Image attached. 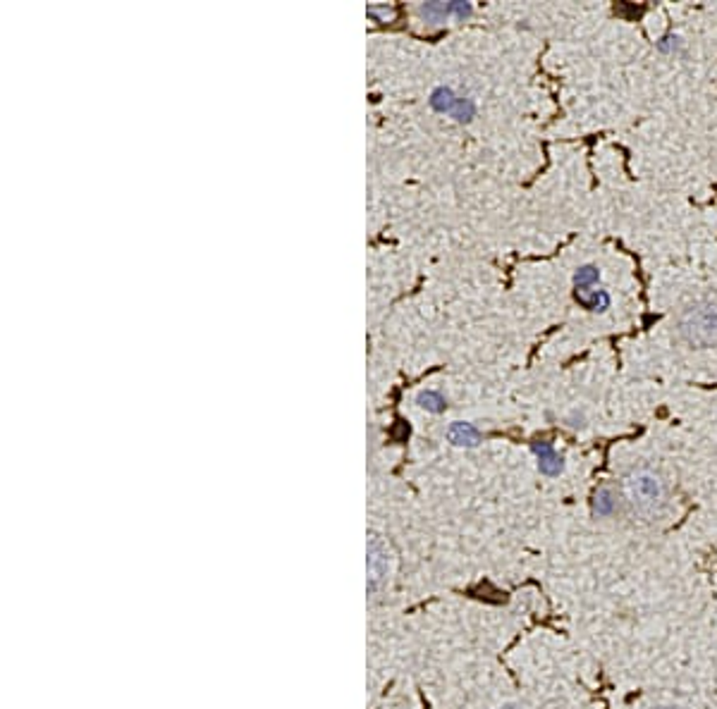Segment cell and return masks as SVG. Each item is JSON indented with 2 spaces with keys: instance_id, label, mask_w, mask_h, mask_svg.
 <instances>
[{
  "instance_id": "6da1fadb",
  "label": "cell",
  "mask_w": 717,
  "mask_h": 709,
  "mask_svg": "<svg viewBox=\"0 0 717 709\" xmlns=\"http://www.w3.org/2000/svg\"><path fill=\"white\" fill-rule=\"evenodd\" d=\"M622 494L631 511L643 520L660 518L670 504V485L655 466L648 464H638L624 473Z\"/></svg>"
},
{
  "instance_id": "7a4b0ae2",
  "label": "cell",
  "mask_w": 717,
  "mask_h": 709,
  "mask_svg": "<svg viewBox=\"0 0 717 709\" xmlns=\"http://www.w3.org/2000/svg\"><path fill=\"white\" fill-rule=\"evenodd\" d=\"M677 335L694 349L717 347V301H696L677 318Z\"/></svg>"
},
{
  "instance_id": "3957f363",
  "label": "cell",
  "mask_w": 717,
  "mask_h": 709,
  "mask_svg": "<svg viewBox=\"0 0 717 709\" xmlns=\"http://www.w3.org/2000/svg\"><path fill=\"white\" fill-rule=\"evenodd\" d=\"M390 580V551L378 535L369 542V595L378 597Z\"/></svg>"
},
{
  "instance_id": "277c9868",
  "label": "cell",
  "mask_w": 717,
  "mask_h": 709,
  "mask_svg": "<svg viewBox=\"0 0 717 709\" xmlns=\"http://www.w3.org/2000/svg\"><path fill=\"white\" fill-rule=\"evenodd\" d=\"M533 452L538 454V468L545 473V475H559L564 468L562 456L557 454L555 447L550 442H535Z\"/></svg>"
},
{
  "instance_id": "5b68a950",
  "label": "cell",
  "mask_w": 717,
  "mask_h": 709,
  "mask_svg": "<svg viewBox=\"0 0 717 709\" xmlns=\"http://www.w3.org/2000/svg\"><path fill=\"white\" fill-rule=\"evenodd\" d=\"M590 506H593V513H595V516H600V518L612 516L614 509H617V494H614V490H612V487L602 485V487L595 490Z\"/></svg>"
},
{
  "instance_id": "8992f818",
  "label": "cell",
  "mask_w": 717,
  "mask_h": 709,
  "mask_svg": "<svg viewBox=\"0 0 717 709\" xmlns=\"http://www.w3.org/2000/svg\"><path fill=\"white\" fill-rule=\"evenodd\" d=\"M576 299L578 304H583L590 311H605L610 306V294L605 289H576Z\"/></svg>"
},
{
  "instance_id": "52a82bcc",
  "label": "cell",
  "mask_w": 717,
  "mask_h": 709,
  "mask_svg": "<svg viewBox=\"0 0 717 709\" xmlns=\"http://www.w3.org/2000/svg\"><path fill=\"white\" fill-rule=\"evenodd\" d=\"M450 440L455 442V445H478V430H476L474 426H469V423H455V426L450 428Z\"/></svg>"
},
{
  "instance_id": "ba28073f",
  "label": "cell",
  "mask_w": 717,
  "mask_h": 709,
  "mask_svg": "<svg viewBox=\"0 0 717 709\" xmlns=\"http://www.w3.org/2000/svg\"><path fill=\"white\" fill-rule=\"evenodd\" d=\"M455 103H457V96L452 94V89H445V87L436 89V91H433V96H431V106L436 108V110H440V113H452Z\"/></svg>"
},
{
  "instance_id": "9c48e42d",
  "label": "cell",
  "mask_w": 717,
  "mask_h": 709,
  "mask_svg": "<svg viewBox=\"0 0 717 709\" xmlns=\"http://www.w3.org/2000/svg\"><path fill=\"white\" fill-rule=\"evenodd\" d=\"M600 280V272L595 265H581V268L576 270V275H574V282H576V289H590V287H595Z\"/></svg>"
},
{
  "instance_id": "30bf717a",
  "label": "cell",
  "mask_w": 717,
  "mask_h": 709,
  "mask_svg": "<svg viewBox=\"0 0 717 709\" xmlns=\"http://www.w3.org/2000/svg\"><path fill=\"white\" fill-rule=\"evenodd\" d=\"M419 404L424 406V409H429V411H436V414H438V411H443V409H445V399L440 397V392H433V390H429V392L421 394V397H419Z\"/></svg>"
},
{
  "instance_id": "8fae6325",
  "label": "cell",
  "mask_w": 717,
  "mask_h": 709,
  "mask_svg": "<svg viewBox=\"0 0 717 709\" xmlns=\"http://www.w3.org/2000/svg\"><path fill=\"white\" fill-rule=\"evenodd\" d=\"M450 115H455L459 122H464V120H471V115H474V103L469 101V98H457L455 103V108H452V113Z\"/></svg>"
},
{
  "instance_id": "7c38bea8",
  "label": "cell",
  "mask_w": 717,
  "mask_h": 709,
  "mask_svg": "<svg viewBox=\"0 0 717 709\" xmlns=\"http://www.w3.org/2000/svg\"><path fill=\"white\" fill-rule=\"evenodd\" d=\"M658 48L662 53H677L679 48H682V39H677V36H665L662 41H658Z\"/></svg>"
},
{
  "instance_id": "4fadbf2b",
  "label": "cell",
  "mask_w": 717,
  "mask_h": 709,
  "mask_svg": "<svg viewBox=\"0 0 717 709\" xmlns=\"http://www.w3.org/2000/svg\"><path fill=\"white\" fill-rule=\"evenodd\" d=\"M502 709H524V707H519V705H509V707H502Z\"/></svg>"
},
{
  "instance_id": "5bb4252c",
  "label": "cell",
  "mask_w": 717,
  "mask_h": 709,
  "mask_svg": "<svg viewBox=\"0 0 717 709\" xmlns=\"http://www.w3.org/2000/svg\"><path fill=\"white\" fill-rule=\"evenodd\" d=\"M653 709H682V707H653Z\"/></svg>"
}]
</instances>
